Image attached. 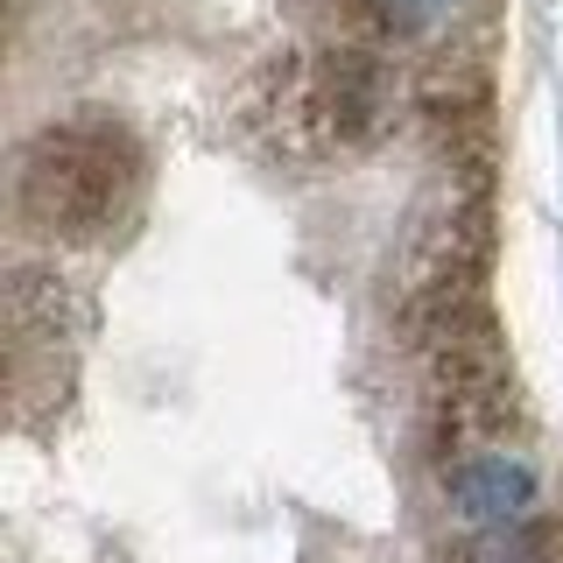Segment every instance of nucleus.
Returning a JSON list of instances; mask_svg holds the SVG:
<instances>
[{"label": "nucleus", "mask_w": 563, "mask_h": 563, "mask_svg": "<svg viewBox=\"0 0 563 563\" xmlns=\"http://www.w3.org/2000/svg\"><path fill=\"white\" fill-rule=\"evenodd\" d=\"M141 198V148L113 120H64L43 128L22 155V211L35 233L92 246Z\"/></svg>", "instance_id": "f257e3e1"}, {"label": "nucleus", "mask_w": 563, "mask_h": 563, "mask_svg": "<svg viewBox=\"0 0 563 563\" xmlns=\"http://www.w3.org/2000/svg\"><path fill=\"white\" fill-rule=\"evenodd\" d=\"M451 500H457V515L479 528V536H500V528L528 521L536 479H528V465L515 451H465L457 472H451Z\"/></svg>", "instance_id": "f03ea898"}, {"label": "nucleus", "mask_w": 563, "mask_h": 563, "mask_svg": "<svg viewBox=\"0 0 563 563\" xmlns=\"http://www.w3.org/2000/svg\"><path fill=\"white\" fill-rule=\"evenodd\" d=\"M366 8L380 14V29H395V35H422V29L444 22L457 0H366Z\"/></svg>", "instance_id": "7ed1b4c3"}]
</instances>
